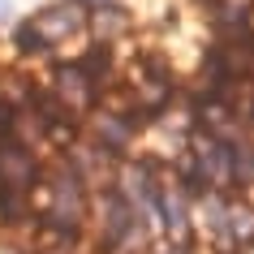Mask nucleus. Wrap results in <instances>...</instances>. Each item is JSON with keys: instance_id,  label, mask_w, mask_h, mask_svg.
Segmentation results:
<instances>
[{"instance_id": "1a4fd4ad", "label": "nucleus", "mask_w": 254, "mask_h": 254, "mask_svg": "<svg viewBox=\"0 0 254 254\" xmlns=\"http://www.w3.org/2000/svg\"><path fill=\"white\" fill-rule=\"evenodd\" d=\"M246 30L254 35V4H250V13H246Z\"/></svg>"}, {"instance_id": "39448f33", "label": "nucleus", "mask_w": 254, "mask_h": 254, "mask_svg": "<svg viewBox=\"0 0 254 254\" xmlns=\"http://www.w3.org/2000/svg\"><path fill=\"white\" fill-rule=\"evenodd\" d=\"M30 22H35V30H39L43 39L52 43L56 52H61L69 39H86V9H82V4H69V0L39 9Z\"/></svg>"}, {"instance_id": "0eeeda50", "label": "nucleus", "mask_w": 254, "mask_h": 254, "mask_svg": "<svg viewBox=\"0 0 254 254\" xmlns=\"http://www.w3.org/2000/svg\"><path fill=\"white\" fill-rule=\"evenodd\" d=\"M129 30H134V17H129V9H125L121 0L86 13V39H95V43H112V48H117Z\"/></svg>"}, {"instance_id": "f03ea898", "label": "nucleus", "mask_w": 254, "mask_h": 254, "mask_svg": "<svg viewBox=\"0 0 254 254\" xmlns=\"http://www.w3.org/2000/svg\"><path fill=\"white\" fill-rule=\"evenodd\" d=\"M138 224L134 207L121 198L117 190H99V194H91V220H86V241H91L95 250H112V246H121V241L129 237Z\"/></svg>"}, {"instance_id": "f257e3e1", "label": "nucleus", "mask_w": 254, "mask_h": 254, "mask_svg": "<svg viewBox=\"0 0 254 254\" xmlns=\"http://www.w3.org/2000/svg\"><path fill=\"white\" fill-rule=\"evenodd\" d=\"M121 82H125V91L134 95V104L142 108L155 125H160V117L168 112V104H173L177 95H181V86H186V82L177 78L173 61H164V56L151 52V48L134 52L129 61H121Z\"/></svg>"}, {"instance_id": "423d86ee", "label": "nucleus", "mask_w": 254, "mask_h": 254, "mask_svg": "<svg viewBox=\"0 0 254 254\" xmlns=\"http://www.w3.org/2000/svg\"><path fill=\"white\" fill-rule=\"evenodd\" d=\"M39 177H43V155L39 151H26L22 142H0V190L35 194Z\"/></svg>"}, {"instance_id": "20e7f679", "label": "nucleus", "mask_w": 254, "mask_h": 254, "mask_svg": "<svg viewBox=\"0 0 254 254\" xmlns=\"http://www.w3.org/2000/svg\"><path fill=\"white\" fill-rule=\"evenodd\" d=\"M186 155H190V164L202 173L207 190H215V194H233V160H228V142H224V138L194 129V134L186 138Z\"/></svg>"}, {"instance_id": "7ed1b4c3", "label": "nucleus", "mask_w": 254, "mask_h": 254, "mask_svg": "<svg viewBox=\"0 0 254 254\" xmlns=\"http://www.w3.org/2000/svg\"><path fill=\"white\" fill-rule=\"evenodd\" d=\"M43 86H48V91L69 108V117H78V121H86V117H91V108L99 104V86H95V82L78 69L73 56H61V61L52 65V73H48Z\"/></svg>"}, {"instance_id": "6e6552de", "label": "nucleus", "mask_w": 254, "mask_h": 254, "mask_svg": "<svg viewBox=\"0 0 254 254\" xmlns=\"http://www.w3.org/2000/svg\"><path fill=\"white\" fill-rule=\"evenodd\" d=\"M13 56L22 61V65H48V69L61 61V52H56L52 43L35 30V22H30V17L13 26Z\"/></svg>"}]
</instances>
